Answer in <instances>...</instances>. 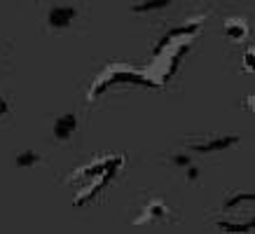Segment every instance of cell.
I'll return each mask as SVG.
<instances>
[{
	"instance_id": "1",
	"label": "cell",
	"mask_w": 255,
	"mask_h": 234,
	"mask_svg": "<svg viewBox=\"0 0 255 234\" xmlns=\"http://www.w3.org/2000/svg\"><path fill=\"white\" fill-rule=\"evenodd\" d=\"M239 143V138L237 136H220V138H213L209 140V143H192L190 148L194 150V152H220V150L225 148H232V145H237Z\"/></svg>"
},
{
	"instance_id": "2",
	"label": "cell",
	"mask_w": 255,
	"mask_h": 234,
	"mask_svg": "<svg viewBox=\"0 0 255 234\" xmlns=\"http://www.w3.org/2000/svg\"><path fill=\"white\" fill-rule=\"evenodd\" d=\"M75 129H78V117L73 115V113L61 115L54 122V126H52V131H54V138L56 140H68L70 136L75 133Z\"/></svg>"
},
{
	"instance_id": "3",
	"label": "cell",
	"mask_w": 255,
	"mask_h": 234,
	"mask_svg": "<svg viewBox=\"0 0 255 234\" xmlns=\"http://www.w3.org/2000/svg\"><path fill=\"white\" fill-rule=\"evenodd\" d=\"M73 19H75V9L66 7V5H56V7H52V12H49V16H47V21H49L52 28H68L70 23H73Z\"/></svg>"
},
{
	"instance_id": "4",
	"label": "cell",
	"mask_w": 255,
	"mask_h": 234,
	"mask_svg": "<svg viewBox=\"0 0 255 234\" xmlns=\"http://www.w3.org/2000/svg\"><path fill=\"white\" fill-rule=\"evenodd\" d=\"M171 0H145V2H140V5H133L131 12L133 14H143V12H155V9H164L169 7Z\"/></svg>"
},
{
	"instance_id": "5",
	"label": "cell",
	"mask_w": 255,
	"mask_h": 234,
	"mask_svg": "<svg viewBox=\"0 0 255 234\" xmlns=\"http://www.w3.org/2000/svg\"><path fill=\"white\" fill-rule=\"evenodd\" d=\"M225 33H227L232 40H244L248 28H246V23H241V21H227L225 23Z\"/></svg>"
},
{
	"instance_id": "6",
	"label": "cell",
	"mask_w": 255,
	"mask_h": 234,
	"mask_svg": "<svg viewBox=\"0 0 255 234\" xmlns=\"http://www.w3.org/2000/svg\"><path fill=\"white\" fill-rule=\"evenodd\" d=\"M14 162H16L19 169H31V166L40 164V155L38 152H33V150H26V152H21V155H16Z\"/></svg>"
},
{
	"instance_id": "7",
	"label": "cell",
	"mask_w": 255,
	"mask_h": 234,
	"mask_svg": "<svg viewBox=\"0 0 255 234\" xmlns=\"http://www.w3.org/2000/svg\"><path fill=\"white\" fill-rule=\"evenodd\" d=\"M173 164H176V166H190V157L176 155V157H173Z\"/></svg>"
},
{
	"instance_id": "8",
	"label": "cell",
	"mask_w": 255,
	"mask_h": 234,
	"mask_svg": "<svg viewBox=\"0 0 255 234\" xmlns=\"http://www.w3.org/2000/svg\"><path fill=\"white\" fill-rule=\"evenodd\" d=\"M199 178V169H197V166H190V169H187V180H197Z\"/></svg>"
},
{
	"instance_id": "9",
	"label": "cell",
	"mask_w": 255,
	"mask_h": 234,
	"mask_svg": "<svg viewBox=\"0 0 255 234\" xmlns=\"http://www.w3.org/2000/svg\"><path fill=\"white\" fill-rule=\"evenodd\" d=\"M246 70H253V52L248 49V54H246Z\"/></svg>"
},
{
	"instance_id": "10",
	"label": "cell",
	"mask_w": 255,
	"mask_h": 234,
	"mask_svg": "<svg viewBox=\"0 0 255 234\" xmlns=\"http://www.w3.org/2000/svg\"><path fill=\"white\" fill-rule=\"evenodd\" d=\"M5 113H7V103L0 99V115H5Z\"/></svg>"
}]
</instances>
